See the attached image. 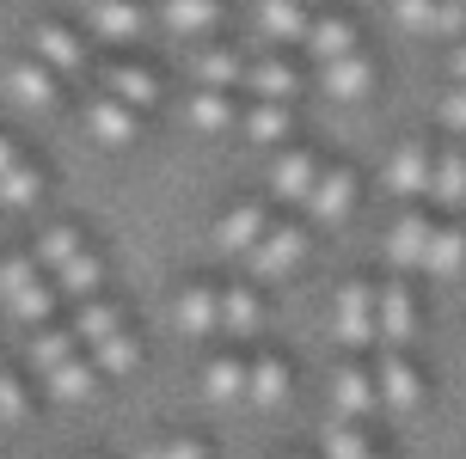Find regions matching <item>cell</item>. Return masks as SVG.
<instances>
[{"label": "cell", "instance_id": "6da1fadb", "mask_svg": "<svg viewBox=\"0 0 466 459\" xmlns=\"http://www.w3.org/2000/svg\"><path fill=\"white\" fill-rule=\"evenodd\" d=\"M31 362H37V374H44V386H49L56 404H80V398H93L98 367L74 355L68 331H37V337H31Z\"/></svg>", "mask_w": 466, "mask_h": 459}, {"label": "cell", "instance_id": "7a4b0ae2", "mask_svg": "<svg viewBox=\"0 0 466 459\" xmlns=\"http://www.w3.org/2000/svg\"><path fill=\"white\" fill-rule=\"evenodd\" d=\"M0 306L13 313L19 324H44L56 294H49V282H37V257H6L0 264Z\"/></svg>", "mask_w": 466, "mask_h": 459}, {"label": "cell", "instance_id": "3957f363", "mask_svg": "<svg viewBox=\"0 0 466 459\" xmlns=\"http://www.w3.org/2000/svg\"><path fill=\"white\" fill-rule=\"evenodd\" d=\"M393 19L411 37H466V0H393Z\"/></svg>", "mask_w": 466, "mask_h": 459}, {"label": "cell", "instance_id": "277c9868", "mask_svg": "<svg viewBox=\"0 0 466 459\" xmlns=\"http://www.w3.org/2000/svg\"><path fill=\"white\" fill-rule=\"evenodd\" d=\"M246 257H252V275H258V282H282V275L301 270L307 233H301V227H289V221H282V227H264V239H258Z\"/></svg>", "mask_w": 466, "mask_h": 459}, {"label": "cell", "instance_id": "5b68a950", "mask_svg": "<svg viewBox=\"0 0 466 459\" xmlns=\"http://www.w3.org/2000/svg\"><path fill=\"white\" fill-rule=\"evenodd\" d=\"M350 208H356V172H350V165H319V178L307 190L313 227H344Z\"/></svg>", "mask_w": 466, "mask_h": 459}, {"label": "cell", "instance_id": "8992f818", "mask_svg": "<svg viewBox=\"0 0 466 459\" xmlns=\"http://www.w3.org/2000/svg\"><path fill=\"white\" fill-rule=\"evenodd\" d=\"M374 300H380V288H369V282H344L338 288V319H331V331H338L344 349L374 344Z\"/></svg>", "mask_w": 466, "mask_h": 459}, {"label": "cell", "instance_id": "52a82bcc", "mask_svg": "<svg viewBox=\"0 0 466 459\" xmlns=\"http://www.w3.org/2000/svg\"><path fill=\"white\" fill-rule=\"evenodd\" d=\"M411 337H418V306H411V294H405L399 282H387L380 300H374V344L405 349Z\"/></svg>", "mask_w": 466, "mask_h": 459}, {"label": "cell", "instance_id": "ba28073f", "mask_svg": "<svg viewBox=\"0 0 466 459\" xmlns=\"http://www.w3.org/2000/svg\"><path fill=\"white\" fill-rule=\"evenodd\" d=\"M86 135H93L98 147H129V141L141 135V111H129L111 92H98L93 105H86Z\"/></svg>", "mask_w": 466, "mask_h": 459}, {"label": "cell", "instance_id": "9c48e42d", "mask_svg": "<svg viewBox=\"0 0 466 459\" xmlns=\"http://www.w3.org/2000/svg\"><path fill=\"white\" fill-rule=\"evenodd\" d=\"M147 19H154V13H147L141 0H93V6H86V25H93L105 44H136L141 31H147Z\"/></svg>", "mask_w": 466, "mask_h": 459}, {"label": "cell", "instance_id": "30bf717a", "mask_svg": "<svg viewBox=\"0 0 466 459\" xmlns=\"http://www.w3.org/2000/svg\"><path fill=\"white\" fill-rule=\"evenodd\" d=\"M301 49L326 68V62H338V55H356V49H362V31H356V19H344V13H319V19L307 25Z\"/></svg>", "mask_w": 466, "mask_h": 459}, {"label": "cell", "instance_id": "8fae6325", "mask_svg": "<svg viewBox=\"0 0 466 459\" xmlns=\"http://www.w3.org/2000/svg\"><path fill=\"white\" fill-rule=\"evenodd\" d=\"M313 178H319V160L307 147H277V165H270V196L277 203H307Z\"/></svg>", "mask_w": 466, "mask_h": 459}, {"label": "cell", "instance_id": "7c38bea8", "mask_svg": "<svg viewBox=\"0 0 466 459\" xmlns=\"http://www.w3.org/2000/svg\"><path fill=\"white\" fill-rule=\"evenodd\" d=\"M31 55H37L49 74H80L86 68V44L74 37L68 25H37V31H31Z\"/></svg>", "mask_w": 466, "mask_h": 459}, {"label": "cell", "instance_id": "4fadbf2b", "mask_svg": "<svg viewBox=\"0 0 466 459\" xmlns=\"http://www.w3.org/2000/svg\"><path fill=\"white\" fill-rule=\"evenodd\" d=\"M319 86H326V98H338V105H356V98L374 92V62L362 49H356V55H338V62L319 68Z\"/></svg>", "mask_w": 466, "mask_h": 459}, {"label": "cell", "instance_id": "5bb4252c", "mask_svg": "<svg viewBox=\"0 0 466 459\" xmlns=\"http://www.w3.org/2000/svg\"><path fill=\"white\" fill-rule=\"evenodd\" d=\"M264 227H270V215L258 203H239V208H228L221 221H215V252H228V257H246L264 239Z\"/></svg>", "mask_w": 466, "mask_h": 459}, {"label": "cell", "instance_id": "9a60e30c", "mask_svg": "<svg viewBox=\"0 0 466 459\" xmlns=\"http://www.w3.org/2000/svg\"><path fill=\"white\" fill-rule=\"evenodd\" d=\"M430 215H418V208H405L393 221V233H387V257H393V270H423V257H430Z\"/></svg>", "mask_w": 466, "mask_h": 459}, {"label": "cell", "instance_id": "2e32d148", "mask_svg": "<svg viewBox=\"0 0 466 459\" xmlns=\"http://www.w3.org/2000/svg\"><path fill=\"white\" fill-rule=\"evenodd\" d=\"M374 386H380V404H393V411H418L423 404V380L418 367L405 362V355H380V367H374Z\"/></svg>", "mask_w": 466, "mask_h": 459}, {"label": "cell", "instance_id": "e0dca14e", "mask_svg": "<svg viewBox=\"0 0 466 459\" xmlns=\"http://www.w3.org/2000/svg\"><path fill=\"white\" fill-rule=\"evenodd\" d=\"M239 86H252L258 98H270V105H289L295 92H301V68L289 62V55H264V62H246V80Z\"/></svg>", "mask_w": 466, "mask_h": 459}, {"label": "cell", "instance_id": "ac0fdd59", "mask_svg": "<svg viewBox=\"0 0 466 459\" xmlns=\"http://www.w3.org/2000/svg\"><path fill=\"white\" fill-rule=\"evenodd\" d=\"M6 98L19 105V111H49L56 105V74L31 55V62H13L6 68Z\"/></svg>", "mask_w": 466, "mask_h": 459}, {"label": "cell", "instance_id": "d6986e66", "mask_svg": "<svg viewBox=\"0 0 466 459\" xmlns=\"http://www.w3.org/2000/svg\"><path fill=\"white\" fill-rule=\"evenodd\" d=\"M430 141H405L393 160H387V190L393 196H430Z\"/></svg>", "mask_w": 466, "mask_h": 459}, {"label": "cell", "instance_id": "ffe728a7", "mask_svg": "<svg viewBox=\"0 0 466 459\" xmlns=\"http://www.w3.org/2000/svg\"><path fill=\"white\" fill-rule=\"evenodd\" d=\"M307 25H313V13H307L301 0H258V31L270 44H282V49L307 44Z\"/></svg>", "mask_w": 466, "mask_h": 459}, {"label": "cell", "instance_id": "44dd1931", "mask_svg": "<svg viewBox=\"0 0 466 459\" xmlns=\"http://www.w3.org/2000/svg\"><path fill=\"white\" fill-rule=\"evenodd\" d=\"M331 404H338L344 416H369L374 404H380V386H374V374H369V367H356V362L331 367Z\"/></svg>", "mask_w": 466, "mask_h": 459}, {"label": "cell", "instance_id": "7402d4cb", "mask_svg": "<svg viewBox=\"0 0 466 459\" xmlns=\"http://www.w3.org/2000/svg\"><path fill=\"white\" fill-rule=\"evenodd\" d=\"M154 19L166 31H178V37H209L215 25H221V0H160Z\"/></svg>", "mask_w": 466, "mask_h": 459}, {"label": "cell", "instance_id": "603a6c76", "mask_svg": "<svg viewBox=\"0 0 466 459\" xmlns=\"http://www.w3.org/2000/svg\"><path fill=\"white\" fill-rule=\"evenodd\" d=\"M105 92L123 98L129 111H154V105H160V80H154V68H141V62H116V68L105 74Z\"/></svg>", "mask_w": 466, "mask_h": 459}, {"label": "cell", "instance_id": "cb8c5ba5", "mask_svg": "<svg viewBox=\"0 0 466 459\" xmlns=\"http://www.w3.org/2000/svg\"><path fill=\"white\" fill-rule=\"evenodd\" d=\"M190 80H197V86H209V92H233L239 80H246V62H239V49L209 44V49H197V55H190Z\"/></svg>", "mask_w": 466, "mask_h": 459}, {"label": "cell", "instance_id": "d4e9b609", "mask_svg": "<svg viewBox=\"0 0 466 459\" xmlns=\"http://www.w3.org/2000/svg\"><path fill=\"white\" fill-rule=\"evenodd\" d=\"M246 404H252V411H282V404H289V367H282L277 355L252 362V374H246Z\"/></svg>", "mask_w": 466, "mask_h": 459}, {"label": "cell", "instance_id": "484cf974", "mask_svg": "<svg viewBox=\"0 0 466 459\" xmlns=\"http://www.w3.org/2000/svg\"><path fill=\"white\" fill-rule=\"evenodd\" d=\"M56 288L74 300H98V288H105V264H98L93 252H68L62 264H56Z\"/></svg>", "mask_w": 466, "mask_h": 459}, {"label": "cell", "instance_id": "4316f807", "mask_svg": "<svg viewBox=\"0 0 466 459\" xmlns=\"http://www.w3.org/2000/svg\"><path fill=\"white\" fill-rule=\"evenodd\" d=\"M430 203H442V208H461L466 203V154L442 147V154L430 160Z\"/></svg>", "mask_w": 466, "mask_h": 459}, {"label": "cell", "instance_id": "83f0119b", "mask_svg": "<svg viewBox=\"0 0 466 459\" xmlns=\"http://www.w3.org/2000/svg\"><path fill=\"white\" fill-rule=\"evenodd\" d=\"M239 123H246V135H252L258 147H289V135H295V116H289V105H270V98H258V105L239 116Z\"/></svg>", "mask_w": 466, "mask_h": 459}, {"label": "cell", "instance_id": "f1b7e54d", "mask_svg": "<svg viewBox=\"0 0 466 459\" xmlns=\"http://www.w3.org/2000/svg\"><path fill=\"white\" fill-rule=\"evenodd\" d=\"M246 374H252V367L239 362V355H215V362L203 367V398H209V404H239V398H246Z\"/></svg>", "mask_w": 466, "mask_h": 459}, {"label": "cell", "instance_id": "f546056e", "mask_svg": "<svg viewBox=\"0 0 466 459\" xmlns=\"http://www.w3.org/2000/svg\"><path fill=\"white\" fill-rule=\"evenodd\" d=\"M215 306H221V331H228L233 344L258 337V300H252V288H221Z\"/></svg>", "mask_w": 466, "mask_h": 459}, {"label": "cell", "instance_id": "4dcf8cb0", "mask_svg": "<svg viewBox=\"0 0 466 459\" xmlns=\"http://www.w3.org/2000/svg\"><path fill=\"white\" fill-rule=\"evenodd\" d=\"M178 331H185V337L221 331V306H215L209 288H185V294H178Z\"/></svg>", "mask_w": 466, "mask_h": 459}, {"label": "cell", "instance_id": "1f68e13d", "mask_svg": "<svg viewBox=\"0 0 466 459\" xmlns=\"http://www.w3.org/2000/svg\"><path fill=\"white\" fill-rule=\"evenodd\" d=\"M136 362H141V344L123 331V324L105 331V337L93 344V367H98V374H136Z\"/></svg>", "mask_w": 466, "mask_h": 459}, {"label": "cell", "instance_id": "d6a6232c", "mask_svg": "<svg viewBox=\"0 0 466 459\" xmlns=\"http://www.w3.org/2000/svg\"><path fill=\"white\" fill-rule=\"evenodd\" d=\"M466 264V227H436L430 233V257H423V270L430 275H461Z\"/></svg>", "mask_w": 466, "mask_h": 459}, {"label": "cell", "instance_id": "836d02e7", "mask_svg": "<svg viewBox=\"0 0 466 459\" xmlns=\"http://www.w3.org/2000/svg\"><path fill=\"white\" fill-rule=\"evenodd\" d=\"M37 196H44V172H37V165L19 160V165L0 172V208H31Z\"/></svg>", "mask_w": 466, "mask_h": 459}, {"label": "cell", "instance_id": "e575fe53", "mask_svg": "<svg viewBox=\"0 0 466 459\" xmlns=\"http://www.w3.org/2000/svg\"><path fill=\"white\" fill-rule=\"evenodd\" d=\"M233 92H209V86H197V98H190V123H197V129H233Z\"/></svg>", "mask_w": 466, "mask_h": 459}, {"label": "cell", "instance_id": "d590c367", "mask_svg": "<svg viewBox=\"0 0 466 459\" xmlns=\"http://www.w3.org/2000/svg\"><path fill=\"white\" fill-rule=\"evenodd\" d=\"M116 324H123V319H116V313L105 306V300H80V313H74V337H80V344L93 349L98 337H105V331H116Z\"/></svg>", "mask_w": 466, "mask_h": 459}, {"label": "cell", "instance_id": "8d00e7d4", "mask_svg": "<svg viewBox=\"0 0 466 459\" xmlns=\"http://www.w3.org/2000/svg\"><path fill=\"white\" fill-rule=\"evenodd\" d=\"M326 459H369V441H362V429L331 423V429H326Z\"/></svg>", "mask_w": 466, "mask_h": 459}, {"label": "cell", "instance_id": "74e56055", "mask_svg": "<svg viewBox=\"0 0 466 459\" xmlns=\"http://www.w3.org/2000/svg\"><path fill=\"white\" fill-rule=\"evenodd\" d=\"M68 252H80V239H74V227H49L44 239H37V264H49V270H56V264H62Z\"/></svg>", "mask_w": 466, "mask_h": 459}, {"label": "cell", "instance_id": "f35d334b", "mask_svg": "<svg viewBox=\"0 0 466 459\" xmlns=\"http://www.w3.org/2000/svg\"><path fill=\"white\" fill-rule=\"evenodd\" d=\"M25 411H31V398H25V386L0 367V423H25Z\"/></svg>", "mask_w": 466, "mask_h": 459}, {"label": "cell", "instance_id": "ab89813d", "mask_svg": "<svg viewBox=\"0 0 466 459\" xmlns=\"http://www.w3.org/2000/svg\"><path fill=\"white\" fill-rule=\"evenodd\" d=\"M136 459H209V447L203 441H160V447H147Z\"/></svg>", "mask_w": 466, "mask_h": 459}, {"label": "cell", "instance_id": "60d3db41", "mask_svg": "<svg viewBox=\"0 0 466 459\" xmlns=\"http://www.w3.org/2000/svg\"><path fill=\"white\" fill-rule=\"evenodd\" d=\"M442 123L454 129V135H466V86H454V92L442 98Z\"/></svg>", "mask_w": 466, "mask_h": 459}, {"label": "cell", "instance_id": "b9f144b4", "mask_svg": "<svg viewBox=\"0 0 466 459\" xmlns=\"http://www.w3.org/2000/svg\"><path fill=\"white\" fill-rule=\"evenodd\" d=\"M448 68H454V86H466V37L454 44V62H448Z\"/></svg>", "mask_w": 466, "mask_h": 459}, {"label": "cell", "instance_id": "7bdbcfd3", "mask_svg": "<svg viewBox=\"0 0 466 459\" xmlns=\"http://www.w3.org/2000/svg\"><path fill=\"white\" fill-rule=\"evenodd\" d=\"M6 165H19V147H13V141L0 135V172H6Z\"/></svg>", "mask_w": 466, "mask_h": 459}, {"label": "cell", "instance_id": "ee69618b", "mask_svg": "<svg viewBox=\"0 0 466 459\" xmlns=\"http://www.w3.org/2000/svg\"><path fill=\"white\" fill-rule=\"evenodd\" d=\"M301 6H307V13H313V6H331V0H301Z\"/></svg>", "mask_w": 466, "mask_h": 459}, {"label": "cell", "instance_id": "f6af8a7d", "mask_svg": "<svg viewBox=\"0 0 466 459\" xmlns=\"http://www.w3.org/2000/svg\"><path fill=\"white\" fill-rule=\"evenodd\" d=\"M369 459H374V454H369Z\"/></svg>", "mask_w": 466, "mask_h": 459}]
</instances>
